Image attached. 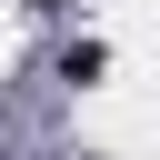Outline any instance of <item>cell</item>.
I'll return each instance as SVG.
<instances>
[{"label": "cell", "instance_id": "cell-1", "mask_svg": "<svg viewBox=\"0 0 160 160\" xmlns=\"http://www.w3.org/2000/svg\"><path fill=\"white\" fill-rule=\"evenodd\" d=\"M50 70H60V80H70V90H90V80H100V70H110V50H100V40H70V50H60V60H50Z\"/></svg>", "mask_w": 160, "mask_h": 160}]
</instances>
